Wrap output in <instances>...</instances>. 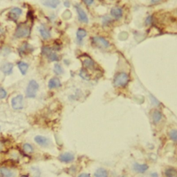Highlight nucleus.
Returning <instances> with one entry per match:
<instances>
[{
	"mask_svg": "<svg viewBox=\"0 0 177 177\" xmlns=\"http://www.w3.org/2000/svg\"><path fill=\"white\" fill-rule=\"evenodd\" d=\"M129 81V77L126 73L121 72L116 75L114 80V85L116 87H124Z\"/></svg>",
	"mask_w": 177,
	"mask_h": 177,
	"instance_id": "obj_1",
	"label": "nucleus"
},
{
	"mask_svg": "<svg viewBox=\"0 0 177 177\" xmlns=\"http://www.w3.org/2000/svg\"><path fill=\"white\" fill-rule=\"evenodd\" d=\"M30 33V28L29 25L24 24H20L17 26L16 30H15V36L17 38H26V37L29 36Z\"/></svg>",
	"mask_w": 177,
	"mask_h": 177,
	"instance_id": "obj_2",
	"label": "nucleus"
},
{
	"mask_svg": "<svg viewBox=\"0 0 177 177\" xmlns=\"http://www.w3.org/2000/svg\"><path fill=\"white\" fill-rule=\"evenodd\" d=\"M39 89V85L35 80H30L28 85L26 94L28 98H35Z\"/></svg>",
	"mask_w": 177,
	"mask_h": 177,
	"instance_id": "obj_3",
	"label": "nucleus"
},
{
	"mask_svg": "<svg viewBox=\"0 0 177 177\" xmlns=\"http://www.w3.org/2000/svg\"><path fill=\"white\" fill-rule=\"evenodd\" d=\"M42 54L47 57L49 60H51V62H55V61L59 60L58 55L55 54V52L53 51V50L50 47H48V46H44V47H42Z\"/></svg>",
	"mask_w": 177,
	"mask_h": 177,
	"instance_id": "obj_4",
	"label": "nucleus"
},
{
	"mask_svg": "<svg viewBox=\"0 0 177 177\" xmlns=\"http://www.w3.org/2000/svg\"><path fill=\"white\" fill-rule=\"evenodd\" d=\"M23 102H24L23 95H18L12 99L11 100L12 107H13V108L15 110H20L24 107Z\"/></svg>",
	"mask_w": 177,
	"mask_h": 177,
	"instance_id": "obj_5",
	"label": "nucleus"
},
{
	"mask_svg": "<svg viewBox=\"0 0 177 177\" xmlns=\"http://www.w3.org/2000/svg\"><path fill=\"white\" fill-rule=\"evenodd\" d=\"M0 175L3 177H15L16 173L6 167H0Z\"/></svg>",
	"mask_w": 177,
	"mask_h": 177,
	"instance_id": "obj_6",
	"label": "nucleus"
},
{
	"mask_svg": "<svg viewBox=\"0 0 177 177\" xmlns=\"http://www.w3.org/2000/svg\"><path fill=\"white\" fill-rule=\"evenodd\" d=\"M76 8L77 12V14H78L79 20L84 23H87L89 21L87 15H86V14L85 13V12L83 11V9L80 7H78V6H76Z\"/></svg>",
	"mask_w": 177,
	"mask_h": 177,
	"instance_id": "obj_7",
	"label": "nucleus"
},
{
	"mask_svg": "<svg viewBox=\"0 0 177 177\" xmlns=\"http://www.w3.org/2000/svg\"><path fill=\"white\" fill-rule=\"evenodd\" d=\"M35 141L38 145L43 146V147H47V146H49V144H50V141H49V140L47 138L44 137V136H35Z\"/></svg>",
	"mask_w": 177,
	"mask_h": 177,
	"instance_id": "obj_8",
	"label": "nucleus"
},
{
	"mask_svg": "<svg viewBox=\"0 0 177 177\" xmlns=\"http://www.w3.org/2000/svg\"><path fill=\"white\" fill-rule=\"evenodd\" d=\"M59 160L64 163H71L74 160V156L73 154L69 153V152H67V153L61 154L60 156H59Z\"/></svg>",
	"mask_w": 177,
	"mask_h": 177,
	"instance_id": "obj_9",
	"label": "nucleus"
},
{
	"mask_svg": "<svg viewBox=\"0 0 177 177\" xmlns=\"http://www.w3.org/2000/svg\"><path fill=\"white\" fill-rule=\"evenodd\" d=\"M21 13H22V11H21V8H13L9 12V17H10L12 20H16L19 18Z\"/></svg>",
	"mask_w": 177,
	"mask_h": 177,
	"instance_id": "obj_10",
	"label": "nucleus"
},
{
	"mask_svg": "<svg viewBox=\"0 0 177 177\" xmlns=\"http://www.w3.org/2000/svg\"><path fill=\"white\" fill-rule=\"evenodd\" d=\"M93 41H94V42L96 45L101 46V47L103 48H107L109 46V43L107 40L102 38H98V37H97V38H93Z\"/></svg>",
	"mask_w": 177,
	"mask_h": 177,
	"instance_id": "obj_11",
	"label": "nucleus"
},
{
	"mask_svg": "<svg viewBox=\"0 0 177 177\" xmlns=\"http://www.w3.org/2000/svg\"><path fill=\"white\" fill-rule=\"evenodd\" d=\"M133 170L136 172L142 174L148 170V166L146 164L135 163L133 166Z\"/></svg>",
	"mask_w": 177,
	"mask_h": 177,
	"instance_id": "obj_12",
	"label": "nucleus"
},
{
	"mask_svg": "<svg viewBox=\"0 0 177 177\" xmlns=\"http://www.w3.org/2000/svg\"><path fill=\"white\" fill-rule=\"evenodd\" d=\"M13 64L10 63H7L4 64L1 67V70L3 73L6 75H10L13 72Z\"/></svg>",
	"mask_w": 177,
	"mask_h": 177,
	"instance_id": "obj_13",
	"label": "nucleus"
},
{
	"mask_svg": "<svg viewBox=\"0 0 177 177\" xmlns=\"http://www.w3.org/2000/svg\"><path fill=\"white\" fill-rule=\"evenodd\" d=\"M42 4L46 7L55 8L60 4V0H42Z\"/></svg>",
	"mask_w": 177,
	"mask_h": 177,
	"instance_id": "obj_14",
	"label": "nucleus"
},
{
	"mask_svg": "<svg viewBox=\"0 0 177 177\" xmlns=\"http://www.w3.org/2000/svg\"><path fill=\"white\" fill-rule=\"evenodd\" d=\"M61 86V82L60 80H59L58 77H54V78H51L49 80L48 86L49 89H55L58 88Z\"/></svg>",
	"mask_w": 177,
	"mask_h": 177,
	"instance_id": "obj_15",
	"label": "nucleus"
},
{
	"mask_svg": "<svg viewBox=\"0 0 177 177\" xmlns=\"http://www.w3.org/2000/svg\"><path fill=\"white\" fill-rule=\"evenodd\" d=\"M33 51V48L29 44H25L23 46H21V48L19 49V52L20 55H25L27 54H29L30 52Z\"/></svg>",
	"mask_w": 177,
	"mask_h": 177,
	"instance_id": "obj_16",
	"label": "nucleus"
},
{
	"mask_svg": "<svg viewBox=\"0 0 177 177\" xmlns=\"http://www.w3.org/2000/svg\"><path fill=\"white\" fill-rule=\"evenodd\" d=\"M40 35L44 40H47L49 38H51V33L47 28L44 26H41L40 28Z\"/></svg>",
	"mask_w": 177,
	"mask_h": 177,
	"instance_id": "obj_17",
	"label": "nucleus"
},
{
	"mask_svg": "<svg viewBox=\"0 0 177 177\" xmlns=\"http://www.w3.org/2000/svg\"><path fill=\"white\" fill-rule=\"evenodd\" d=\"M123 10L119 7H114L111 9V14L116 19H119L123 16Z\"/></svg>",
	"mask_w": 177,
	"mask_h": 177,
	"instance_id": "obj_18",
	"label": "nucleus"
},
{
	"mask_svg": "<svg viewBox=\"0 0 177 177\" xmlns=\"http://www.w3.org/2000/svg\"><path fill=\"white\" fill-rule=\"evenodd\" d=\"M163 115L158 110H154L152 113V120L154 123H158L162 120Z\"/></svg>",
	"mask_w": 177,
	"mask_h": 177,
	"instance_id": "obj_19",
	"label": "nucleus"
},
{
	"mask_svg": "<svg viewBox=\"0 0 177 177\" xmlns=\"http://www.w3.org/2000/svg\"><path fill=\"white\" fill-rule=\"evenodd\" d=\"M17 66L21 71V73L22 74V75H25L27 72L28 69H29V64L26 63H24V62L21 61L18 63Z\"/></svg>",
	"mask_w": 177,
	"mask_h": 177,
	"instance_id": "obj_20",
	"label": "nucleus"
},
{
	"mask_svg": "<svg viewBox=\"0 0 177 177\" xmlns=\"http://www.w3.org/2000/svg\"><path fill=\"white\" fill-rule=\"evenodd\" d=\"M82 63H83L84 66H85L86 68H88V69H91L94 68V65H95L94 62L89 57H87L85 59H84L82 61Z\"/></svg>",
	"mask_w": 177,
	"mask_h": 177,
	"instance_id": "obj_21",
	"label": "nucleus"
},
{
	"mask_svg": "<svg viewBox=\"0 0 177 177\" xmlns=\"http://www.w3.org/2000/svg\"><path fill=\"white\" fill-rule=\"evenodd\" d=\"M165 177H177V171L173 167H168L165 171Z\"/></svg>",
	"mask_w": 177,
	"mask_h": 177,
	"instance_id": "obj_22",
	"label": "nucleus"
},
{
	"mask_svg": "<svg viewBox=\"0 0 177 177\" xmlns=\"http://www.w3.org/2000/svg\"><path fill=\"white\" fill-rule=\"evenodd\" d=\"M95 177H109L107 170L103 168H99L95 172Z\"/></svg>",
	"mask_w": 177,
	"mask_h": 177,
	"instance_id": "obj_23",
	"label": "nucleus"
},
{
	"mask_svg": "<svg viewBox=\"0 0 177 177\" xmlns=\"http://www.w3.org/2000/svg\"><path fill=\"white\" fill-rule=\"evenodd\" d=\"M170 138L172 141L176 142L177 141V130L176 129H172L168 133Z\"/></svg>",
	"mask_w": 177,
	"mask_h": 177,
	"instance_id": "obj_24",
	"label": "nucleus"
},
{
	"mask_svg": "<svg viewBox=\"0 0 177 177\" xmlns=\"http://www.w3.org/2000/svg\"><path fill=\"white\" fill-rule=\"evenodd\" d=\"M86 35V32L85 30L82 29H80L77 31V38L78 40H82L83 38Z\"/></svg>",
	"mask_w": 177,
	"mask_h": 177,
	"instance_id": "obj_25",
	"label": "nucleus"
},
{
	"mask_svg": "<svg viewBox=\"0 0 177 177\" xmlns=\"http://www.w3.org/2000/svg\"><path fill=\"white\" fill-rule=\"evenodd\" d=\"M54 72L56 74H58V75H61V74L63 73L64 69L60 64H55V66H54Z\"/></svg>",
	"mask_w": 177,
	"mask_h": 177,
	"instance_id": "obj_26",
	"label": "nucleus"
},
{
	"mask_svg": "<svg viewBox=\"0 0 177 177\" xmlns=\"http://www.w3.org/2000/svg\"><path fill=\"white\" fill-rule=\"evenodd\" d=\"M23 149H24V150L26 152V153H32V152L33 151V148L32 147V145L29 143L24 144L23 145Z\"/></svg>",
	"mask_w": 177,
	"mask_h": 177,
	"instance_id": "obj_27",
	"label": "nucleus"
},
{
	"mask_svg": "<svg viewBox=\"0 0 177 177\" xmlns=\"http://www.w3.org/2000/svg\"><path fill=\"white\" fill-rule=\"evenodd\" d=\"M80 76H81L83 79L85 80H89L90 79V76L89 74L87 73V71L85 69H82L80 72Z\"/></svg>",
	"mask_w": 177,
	"mask_h": 177,
	"instance_id": "obj_28",
	"label": "nucleus"
},
{
	"mask_svg": "<svg viewBox=\"0 0 177 177\" xmlns=\"http://www.w3.org/2000/svg\"><path fill=\"white\" fill-rule=\"evenodd\" d=\"M7 96V92L3 88H0V99H4Z\"/></svg>",
	"mask_w": 177,
	"mask_h": 177,
	"instance_id": "obj_29",
	"label": "nucleus"
},
{
	"mask_svg": "<svg viewBox=\"0 0 177 177\" xmlns=\"http://www.w3.org/2000/svg\"><path fill=\"white\" fill-rule=\"evenodd\" d=\"M85 3V4H86L87 6H90L93 4V2H94V0H82Z\"/></svg>",
	"mask_w": 177,
	"mask_h": 177,
	"instance_id": "obj_30",
	"label": "nucleus"
},
{
	"mask_svg": "<svg viewBox=\"0 0 177 177\" xmlns=\"http://www.w3.org/2000/svg\"><path fill=\"white\" fill-rule=\"evenodd\" d=\"M152 21V19H151V16H149L147 19H146V24H150L151 23Z\"/></svg>",
	"mask_w": 177,
	"mask_h": 177,
	"instance_id": "obj_31",
	"label": "nucleus"
},
{
	"mask_svg": "<svg viewBox=\"0 0 177 177\" xmlns=\"http://www.w3.org/2000/svg\"><path fill=\"white\" fill-rule=\"evenodd\" d=\"M78 177H91V176H90V175L87 173H82L81 175H80Z\"/></svg>",
	"mask_w": 177,
	"mask_h": 177,
	"instance_id": "obj_32",
	"label": "nucleus"
},
{
	"mask_svg": "<svg viewBox=\"0 0 177 177\" xmlns=\"http://www.w3.org/2000/svg\"><path fill=\"white\" fill-rule=\"evenodd\" d=\"M162 0H151V3L152 4H157V3H159Z\"/></svg>",
	"mask_w": 177,
	"mask_h": 177,
	"instance_id": "obj_33",
	"label": "nucleus"
},
{
	"mask_svg": "<svg viewBox=\"0 0 177 177\" xmlns=\"http://www.w3.org/2000/svg\"><path fill=\"white\" fill-rule=\"evenodd\" d=\"M64 4H65V6H66V7H69V2H65L64 3Z\"/></svg>",
	"mask_w": 177,
	"mask_h": 177,
	"instance_id": "obj_34",
	"label": "nucleus"
},
{
	"mask_svg": "<svg viewBox=\"0 0 177 177\" xmlns=\"http://www.w3.org/2000/svg\"><path fill=\"white\" fill-rule=\"evenodd\" d=\"M21 177H28L27 176H25V175H24V176H21Z\"/></svg>",
	"mask_w": 177,
	"mask_h": 177,
	"instance_id": "obj_35",
	"label": "nucleus"
}]
</instances>
